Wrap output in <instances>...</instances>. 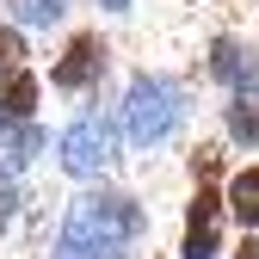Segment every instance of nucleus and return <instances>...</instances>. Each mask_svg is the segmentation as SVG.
Returning a JSON list of instances; mask_svg holds the SVG:
<instances>
[{"mask_svg":"<svg viewBox=\"0 0 259 259\" xmlns=\"http://www.w3.org/2000/svg\"><path fill=\"white\" fill-rule=\"evenodd\" d=\"M105 37L99 31H80V37H68V50H62V62L50 68V87H62V93H87L93 80L105 74Z\"/></svg>","mask_w":259,"mask_h":259,"instance_id":"39448f33","label":"nucleus"},{"mask_svg":"<svg viewBox=\"0 0 259 259\" xmlns=\"http://www.w3.org/2000/svg\"><path fill=\"white\" fill-rule=\"evenodd\" d=\"M56 154H62V167H68L74 179H99L111 160H117V130H111V117H99V111H80L68 130H62Z\"/></svg>","mask_w":259,"mask_h":259,"instance_id":"7ed1b4c3","label":"nucleus"},{"mask_svg":"<svg viewBox=\"0 0 259 259\" xmlns=\"http://www.w3.org/2000/svg\"><path fill=\"white\" fill-rule=\"evenodd\" d=\"M13 210H19V191H13V179H7V173H0V229L13 222Z\"/></svg>","mask_w":259,"mask_h":259,"instance_id":"4468645a","label":"nucleus"},{"mask_svg":"<svg viewBox=\"0 0 259 259\" xmlns=\"http://www.w3.org/2000/svg\"><path fill=\"white\" fill-rule=\"evenodd\" d=\"M13 68H25V37H19V25H0V80Z\"/></svg>","mask_w":259,"mask_h":259,"instance_id":"f8f14e48","label":"nucleus"},{"mask_svg":"<svg viewBox=\"0 0 259 259\" xmlns=\"http://www.w3.org/2000/svg\"><path fill=\"white\" fill-rule=\"evenodd\" d=\"M142 235H148V210L130 191H80L62 216L56 259H130Z\"/></svg>","mask_w":259,"mask_h":259,"instance_id":"f257e3e1","label":"nucleus"},{"mask_svg":"<svg viewBox=\"0 0 259 259\" xmlns=\"http://www.w3.org/2000/svg\"><path fill=\"white\" fill-rule=\"evenodd\" d=\"M37 74L31 68H13L7 80H0V123H31V111H37Z\"/></svg>","mask_w":259,"mask_h":259,"instance_id":"0eeeda50","label":"nucleus"},{"mask_svg":"<svg viewBox=\"0 0 259 259\" xmlns=\"http://www.w3.org/2000/svg\"><path fill=\"white\" fill-rule=\"evenodd\" d=\"M216 173H222V148H216V142H204L198 154H191V179H198V185H210Z\"/></svg>","mask_w":259,"mask_h":259,"instance_id":"ddd939ff","label":"nucleus"},{"mask_svg":"<svg viewBox=\"0 0 259 259\" xmlns=\"http://www.w3.org/2000/svg\"><path fill=\"white\" fill-rule=\"evenodd\" d=\"M7 13H13V25H37V31H50V25H62L68 0H7Z\"/></svg>","mask_w":259,"mask_h":259,"instance_id":"9b49d317","label":"nucleus"},{"mask_svg":"<svg viewBox=\"0 0 259 259\" xmlns=\"http://www.w3.org/2000/svg\"><path fill=\"white\" fill-rule=\"evenodd\" d=\"M210 74L229 87V93H253V80H259L253 44H241V37H216V50H210Z\"/></svg>","mask_w":259,"mask_h":259,"instance_id":"423d86ee","label":"nucleus"},{"mask_svg":"<svg viewBox=\"0 0 259 259\" xmlns=\"http://www.w3.org/2000/svg\"><path fill=\"white\" fill-rule=\"evenodd\" d=\"M185 117V93L167 74H136L123 87V136L136 148H160Z\"/></svg>","mask_w":259,"mask_h":259,"instance_id":"f03ea898","label":"nucleus"},{"mask_svg":"<svg viewBox=\"0 0 259 259\" xmlns=\"http://www.w3.org/2000/svg\"><path fill=\"white\" fill-rule=\"evenodd\" d=\"M222 191L216 185H198L185 204V235H179V259H216L222 253Z\"/></svg>","mask_w":259,"mask_h":259,"instance_id":"20e7f679","label":"nucleus"},{"mask_svg":"<svg viewBox=\"0 0 259 259\" xmlns=\"http://www.w3.org/2000/svg\"><path fill=\"white\" fill-rule=\"evenodd\" d=\"M222 204H229V216L241 222L247 235H259V167H241L229 179V191H222Z\"/></svg>","mask_w":259,"mask_h":259,"instance_id":"1a4fd4ad","label":"nucleus"},{"mask_svg":"<svg viewBox=\"0 0 259 259\" xmlns=\"http://www.w3.org/2000/svg\"><path fill=\"white\" fill-rule=\"evenodd\" d=\"M235 259H259V235H247V241L235 247Z\"/></svg>","mask_w":259,"mask_h":259,"instance_id":"2eb2a0df","label":"nucleus"},{"mask_svg":"<svg viewBox=\"0 0 259 259\" xmlns=\"http://www.w3.org/2000/svg\"><path fill=\"white\" fill-rule=\"evenodd\" d=\"M229 136L235 142H247V148H259V93H235V105H229Z\"/></svg>","mask_w":259,"mask_h":259,"instance_id":"9d476101","label":"nucleus"},{"mask_svg":"<svg viewBox=\"0 0 259 259\" xmlns=\"http://www.w3.org/2000/svg\"><path fill=\"white\" fill-rule=\"evenodd\" d=\"M44 154V130L37 123H0V173H19Z\"/></svg>","mask_w":259,"mask_h":259,"instance_id":"6e6552de","label":"nucleus"},{"mask_svg":"<svg viewBox=\"0 0 259 259\" xmlns=\"http://www.w3.org/2000/svg\"><path fill=\"white\" fill-rule=\"evenodd\" d=\"M99 7H105V13H130V0H99Z\"/></svg>","mask_w":259,"mask_h":259,"instance_id":"dca6fc26","label":"nucleus"}]
</instances>
